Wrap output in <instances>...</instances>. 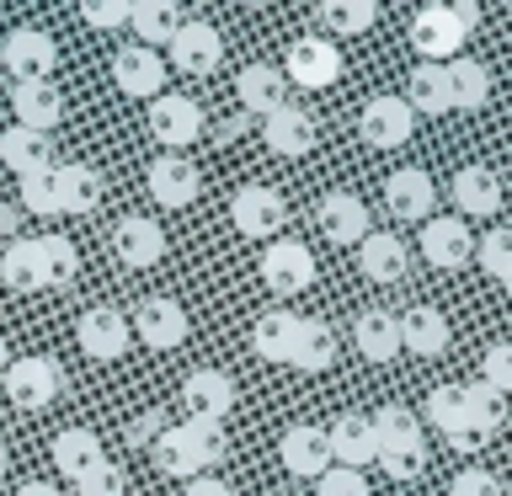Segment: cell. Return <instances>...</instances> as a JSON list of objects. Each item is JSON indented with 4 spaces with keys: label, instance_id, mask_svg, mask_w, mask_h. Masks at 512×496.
<instances>
[{
    "label": "cell",
    "instance_id": "obj_1",
    "mask_svg": "<svg viewBox=\"0 0 512 496\" xmlns=\"http://www.w3.org/2000/svg\"><path fill=\"white\" fill-rule=\"evenodd\" d=\"M0 384H6V395H11L16 411H43V406H54V395L64 384V368L54 358H43V352H27V358L6 363Z\"/></svg>",
    "mask_w": 512,
    "mask_h": 496
},
{
    "label": "cell",
    "instance_id": "obj_31",
    "mask_svg": "<svg viewBox=\"0 0 512 496\" xmlns=\"http://www.w3.org/2000/svg\"><path fill=\"white\" fill-rule=\"evenodd\" d=\"M443 70H448V102H454L459 112H475V107L491 102V70L480 59L459 54V59H448Z\"/></svg>",
    "mask_w": 512,
    "mask_h": 496
},
{
    "label": "cell",
    "instance_id": "obj_21",
    "mask_svg": "<svg viewBox=\"0 0 512 496\" xmlns=\"http://www.w3.org/2000/svg\"><path fill=\"white\" fill-rule=\"evenodd\" d=\"M224 54V38L214 32V22H182L171 38V64L182 75H208Z\"/></svg>",
    "mask_w": 512,
    "mask_h": 496
},
{
    "label": "cell",
    "instance_id": "obj_43",
    "mask_svg": "<svg viewBox=\"0 0 512 496\" xmlns=\"http://www.w3.org/2000/svg\"><path fill=\"white\" fill-rule=\"evenodd\" d=\"M475 262L486 267L491 283H512V235H507V224H496V230H486L475 240Z\"/></svg>",
    "mask_w": 512,
    "mask_h": 496
},
{
    "label": "cell",
    "instance_id": "obj_17",
    "mask_svg": "<svg viewBox=\"0 0 512 496\" xmlns=\"http://www.w3.org/2000/svg\"><path fill=\"white\" fill-rule=\"evenodd\" d=\"M54 192H59V214H96L107 198V182L86 160H70V166H54Z\"/></svg>",
    "mask_w": 512,
    "mask_h": 496
},
{
    "label": "cell",
    "instance_id": "obj_45",
    "mask_svg": "<svg viewBox=\"0 0 512 496\" xmlns=\"http://www.w3.org/2000/svg\"><path fill=\"white\" fill-rule=\"evenodd\" d=\"M75 491L80 496H128V480H123V470L112 459H102L96 470H86V475L75 480Z\"/></svg>",
    "mask_w": 512,
    "mask_h": 496
},
{
    "label": "cell",
    "instance_id": "obj_50",
    "mask_svg": "<svg viewBox=\"0 0 512 496\" xmlns=\"http://www.w3.org/2000/svg\"><path fill=\"white\" fill-rule=\"evenodd\" d=\"M448 496H502V480H496L491 470H459Z\"/></svg>",
    "mask_w": 512,
    "mask_h": 496
},
{
    "label": "cell",
    "instance_id": "obj_3",
    "mask_svg": "<svg viewBox=\"0 0 512 496\" xmlns=\"http://www.w3.org/2000/svg\"><path fill=\"white\" fill-rule=\"evenodd\" d=\"M230 219H235V230H240V235L267 240V235H278V230H283L288 203H283V192H278V187L246 182V187H240L235 198H230Z\"/></svg>",
    "mask_w": 512,
    "mask_h": 496
},
{
    "label": "cell",
    "instance_id": "obj_58",
    "mask_svg": "<svg viewBox=\"0 0 512 496\" xmlns=\"http://www.w3.org/2000/svg\"><path fill=\"white\" fill-rule=\"evenodd\" d=\"M6 363H11V342L0 336V374H6Z\"/></svg>",
    "mask_w": 512,
    "mask_h": 496
},
{
    "label": "cell",
    "instance_id": "obj_30",
    "mask_svg": "<svg viewBox=\"0 0 512 496\" xmlns=\"http://www.w3.org/2000/svg\"><path fill=\"white\" fill-rule=\"evenodd\" d=\"M336 358V336L326 320H315V315H299V326H294V352H288V363L299 368V374H320V368H331Z\"/></svg>",
    "mask_w": 512,
    "mask_h": 496
},
{
    "label": "cell",
    "instance_id": "obj_18",
    "mask_svg": "<svg viewBox=\"0 0 512 496\" xmlns=\"http://www.w3.org/2000/svg\"><path fill=\"white\" fill-rule=\"evenodd\" d=\"M112 251H118L123 267H155L160 256H166V230L144 214H128V219H118V230H112Z\"/></svg>",
    "mask_w": 512,
    "mask_h": 496
},
{
    "label": "cell",
    "instance_id": "obj_29",
    "mask_svg": "<svg viewBox=\"0 0 512 496\" xmlns=\"http://www.w3.org/2000/svg\"><path fill=\"white\" fill-rule=\"evenodd\" d=\"M11 107H16V128H32V134H48V128H59V118H64V96L48 86V80H38V86H16Z\"/></svg>",
    "mask_w": 512,
    "mask_h": 496
},
{
    "label": "cell",
    "instance_id": "obj_56",
    "mask_svg": "<svg viewBox=\"0 0 512 496\" xmlns=\"http://www.w3.org/2000/svg\"><path fill=\"white\" fill-rule=\"evenodd\" d=\"M16 224H22V214H16V203L0 198V235H16Z\"/></svg>",
    "mask_w": 512,
    "mask_h": 496
},
{
    "label": "cell",
    "instance_id": "obj_12",
    "mask_svg": "<svg viewBox=\"0 0 512 496\" xmlns=\"http://www.w3.org/2000/svg\"><path fill=\"white\" fill-rule=\"evenodd\" d=\"M182 400H187L192 422H224L235 411V379L219 374V368H198V374H187Z\"/></svg>",
    "mask_w": 512,
    "mask_h": 496
},
{
    "label": "cell",
    "instance_id": "obj_52",
    "mask_svg": "<svg viewBox=\"0 0 512 496\" xmlns=\"http://www.w3.org/2000/svg\"><path fill=\"white\" fill-rule=\"evenodd\" d=\"M160 427H166V411H144L128 422V448H150L160 438Z\"/></svg>",
    "mask_w": 512,
    "mask_h": 496
},
{
    "label": "cell",
    "instance_id": "obj_4",
    "mask_svg": "<svg viewBox=\"0 0 512 496\" xmlns=\"http://www.w3.org/2000/svg\"><path fill=\"white\" fill-rule=\"evenodd\" d=\"M336 70H342V54H336V43L326 38H294L288 43V54H283V80L288 86H304V91H320V86H331Z\"/></svg>",
    "mask_w": 512,
    "mask_h": 496
},
{
    "label": "cell",
    "instance_id": "obj_41",
    "mask_svg": "<svg viewBox=\"0 0 512 496\" xmlns=\"http://www.w3.org/2000/svg\"><path fill=\"white\" fill-rule=\"evenodd\" d=\"M315 16H320V27H326V32L352 38V32H368L379 22V6H374V0H326Z\"/></svg>",
    "mask_w": 512,
    "mask_h": 496
},
{
    "label": "cell",
    "instance_id": "obj_33",
    "mask_svg": "<svg viewBox=\"0 0 512 496\" xmlns=\"http://www.w3.org/2000/svg\"><path fill=\"white\" fill-rule=\"evenodd\" d=\"M459 406L475 438H496L507 427V395H496L491 384H459Z\"/></svg>",
    "mask_w": 512,
    "mask_h": 496
},
{
    "label": "cell",
    "instance_id": "obj_2",
    "mask_svg": "<svg viewBox=\"0 0 512 496\" xmlns=\"http://www.w3.org/2000/svg\"><path fill=\"white\" fill-rule=\"evenodd\" d=\"M54 64H59V48L38 27H16L0 38V70H11L16 86H38V80L54 75Z\"/></svg>",
    "mask_w": 512,
    "mask_h": 496
},
{
    "label": "cell",
    "instance_id": "obj_35",
    "mask_svg": "<svg viewBox=\"0 0 512 496\" xmlns=\"http://www.w3.org/2000/svg\"><path fill=\"white\" fill-rule=\"evenodd\" d=\"M32 262H38L43 288H64V283H75V272H80L75 240H64V235H38L32 240Z\"/></svg>",
    "mask_w": 512,
    "mask_h": 496
},
{
    "label": "cell",
    "instance_id": "obj_24",
    "mask_svg": "<svg viewBox=\"0 0 512 496\" xmlns=\"http://www.w3.org/2000/svg\"><path fill=\"white\" fill-rule=\"evenodd\" d=\"M454 208L470 219L496 214V208H502V176L491 166H459L454 171Z\"/></svg>",
    "mask_w": 512,
    "mask_h": 496
},
{
    "label": "cell",
    "instance_id": "obj_57",
    "mask_svg": "<svg viewBox=\"0 0 512 496\" xmlns=\"http://www.w3.org/2000/svg\"><path fill=\"white\" fill-rule=\"evenodd\" d=\"M16 496H59V486H48V480H27Z\"/></svg>",
    "mask_w": 512,
    "mask_h": 496
},
{
    "label": "cell",
    "instance_id": "obj_8",
    "mask_svg": "<svg viewBox=\"0 0 512 496\" xmlns=\"http://www.w3.org/2000/svg\"><path fill=\"white\" fill-rule=\"evenodd\" d=\"M262 283L283 299L304 294V288L315 283V256L304 251L299 240H278V246H267V256H262Z\"/></svg>",
    "mask_w": 512,
    "mask_h": 496
},
{
    "label": "cell",
    "instance_id": "obj_44",
    "mask_svg": "<svg viewBox=\"0 0 512 496\" xmlns=\"http://www.w3.org/2000/svg\"><path fill=\"white\" fill-rule=\"evenodd\" d=\"M22 214H59L54 171H32V176H22Z\"/></svg>",
    "mask_w": 512,
    "mask_h": 496
},
{
    "label": "cell",
    "instance_id": "obj_55",
    "mask_svg": "<svg viewBox=\"0 0 512 496\" xmlns=\"http://www.w3.org/2000/svg\"><path fill=\"white\" fill-rule=\"evenodd\" d=\"M187 496H235V491L224 486V480H214V475H198V480L187 486Z\"/></svg>",
    "mask_w": 512,
    "mask_h": 496
},
{
    "label": "cell",
    "instance_id": "obj_40",
    "mask_svg": "<svg viewBox=\"0 0 512 496\" xmlns=\"http://www.w3.org/2000/svg\"><path fill=\"white\" fill-rule=\"evenodd\" d=\"M368 427H374V448H411L422 443V422H416L411 406H379L368 416Z\"/></svg>",
    "mask_w": 512,
    "mask_h": 496
},
{
    "label": "cell",
    "instance_id": "obj_19",
    "mask_svg": "<svg viewBox=\"0 0 512 496\" xmlns=\"http://www.w3.org/2000/svg\"><path fill=\"white\" fill-rule=\"evenodd\" d=\"M198 187H203V176H198V166H192L187 155L150 160V198L160 208H187L192 198H198Z\"/></svg>",
    "mask_w": 512,
    "mask_h": 496
},
{
    "label": "cell",
    "instance_id": "obj_10",
    "mask_svg": "<svg viewBox=\"0 0 512 496\" xmlns=\"http://www.w3.org/2000/svg\"><path fill=\"white\" fill-rule=\"evenodd\" d=\"M411 128H416V112L400 102V96H374V102L363 107V118H358V134H363V144H374V150L406 144Z\"/></svg>",
    "mask_w": 512,
    "mask_h": 496
},
{
    "label": "cell",
    "instance_id": "obj_37",
    "mask_svg": "<svg viewBox=\"0 0 512 496\" xmlns=\"http://www.w3.org/2000/svg\"><path fill=\"white\" fill-rule=\"evenodd\" d=\"M294 326H299V315H288V310H267V315L251 326V347H256V358H267V363H288V352H294Z\"/></svg>",
    "mask_w": 512,
    "mask_h": 496
},
{
    "label": "cell",
    "instance_id": "obj_11",
    "mask_svg": "<svg viewBox=\"0 0 512 496\" xmlns=\"http://www.w3.org/2000/svg\"><path fill=\"white\" fill-rule=\"evenodd\" d=\"M422 256H427L432 267H443V272L464 267V262L475 256L470 224H464L459 214H438V219H427V224H422Z\"/></svg>",
    "mask_w": 512,
    "mask_h": 496
},
{
    "label": "cell",
    "instance_id": "obj_46",
    "mask_svg": "<svg viewBox=\"0 0 512 496\" xmlns=\"http://www.w3.org/2000/svg\"><path fill=\"white\" fill-rule=\"evenodd\" d=\"M384 464V475H395V480H416L427 470V448L422 443H411V448H379L374 454Z\"/></svg>",
    "mask_w": 512,
    "mask_h": 496
},
{
    "label": "cell",
    "instance_id": "obj_7",
    "mask_svg": "<svg viewBox=\"0 0 512 496\" xmlns=\"http://www.w3.org/2000/svg\"><path fill=\"white\" fill-rule=\"evenodd\" d=\"M411 48L422 54V64H448V59H459L464 32H459L454 16H448V6H427V11L411 16Z\"/></svg>",
    "mask_w": 512,
    "mask_h": 496
},
{
    "label": "cell",
    "instance_id": "obj_59",
    "mask_svg": "<svg viewBox=\"0 0 512 496\" xmlns=\"http://www.w3.org/2000/svg\"><path fill=\"white\" fill-rule=\"evenodd\" d=\"M6 470H11V454H6V443H0V480H6Z\"/></svg>",
    "mask_w": 512,
    "mask_h": 496
},
{
    "label": "cell",
    "instance_id": "obj_26",
    "mask_svg": "<svg viewBox=\"0 0 512 496\" xmlns=\"http://www.w3.org/2000/svg\"><path fill=\"white\" fill-rule=\"evenodd\" d=\"M320 230H326L336 246H358L368 235L363 198H352V192H326V198H320Z\"/></svg>",
    "mask_w": 512,
    "mask_h": 496
},
{
    "label": "cell",
    "instance_id": "obj_16",
    "mask_svg": "<svg viewBox=\"0 0 512 496\" xmlns=\"http://www.w3.org/2000/svg\"><path fill=\"white\" fill-rule=\"evenodd\" d=\"M326 448H331V464H342V470H363V464H374V427H368V416L358 411H342L336 422L326 427Z\"/></svg>",
    "mask_w": 512,
    "mask_h": 496
},
{
    "label": "cell",
    "instance_id": "obj_54",
    "mask_svg": "<svg viewBox=\"0 0 512 496\" xmlns=\"http://www.w3.org/2000/svg\"><path fill=\"white\" fill-rule=\"evenodd\" d=\"M246 128H251V118H246V112H240V118H224V123L214 128V139H219V144H235L240 134H246Z\"/></svg>",
    "mask_w": 512,
    "mask_h": 496
},
{
    "label": "cell",
    "instance_id": "obj_15",
    "mask_svg": "<svg viewBox=\"0 0 512 496\" xmlns=\"http://www.w3.org/2000/svg\"><path fill=\"white\" fill-rule=\"evenodd\" d=\"M75 342L86 347V358L112 363V358L128 352V320L118 310H107V304H96V310H86L75 320Z\"/></svg>",
    "mask_w": 512,
    "mask_h": 496
},
{
    "label": "cell",
    "instance_id": "obj_38",
    "mask_svg": "<svg viewBox=\"0 0 512 496\" xmlns=\"http://www.w3.org/2000/svg\"><path fill=\"white\" fill-rule=\"evenodd\" d=\"M427 416H432V427H443V438L454 443V448H470L480 443L470 422H464V406H459V384H438V390L427 395Z\"/></svg>",
    "mask_w": 512,
    "mask_h": 496
},
{
    "label": "cell",
    "instance_id": "obj_48",
    "mask_svg": "<svg viewBox=\"0 0 512 496\" xmlns=\"http://www.w3.org/2000/svg\"><path fill=\"white\" fill-rule=\"evenodd\" d=\"M315 496H368V480H363V470H342V464H331V470L315 480Z\"/></svg>",
    "mask_w": 512,
    "mask_h": 496
},
{
    "label": "cell",
    "instance_id": "obj_34",
    "mask_svg": "<svg viewBox=\"0 0 512 496\" xmlns=\"http://www.w3.org/2000/svg\"><path fill=\"white\" fill-rule=\"evenodd\" d=\"M400 102H406L411 112H427V118H443V112H454V102H448V70H443V64H416Z\"/></svg>",
    "mask_w": 512,
    "mask_h": 496
},
{
    "label": "cell",
    "instance_id": "obj_20",
    "mask_svg": "<svg viewBox=\"0 0 512 496\" xmlns=\"http://www.w3.org/2000/svg\"><path fill=\"white\" fill-rule=\"evenodd\" d=\"M384 203H390L395 219L427 224L432 203H438V187H432V176H427L422 166H406V171H395L390 182H384Z\"/></svg>",
    "mask_w": 512,
    "mask_h": 496
},
{
    "label": "cell",
    "instance_id": "obj_49",
    "mask_svg": "<svg viewBox=\"0 0 512 496\" xmlns=\"http://www.w3.org/2000/svg\"><path fill=\"white\" fill-rule=\"evenodd\" d=\"M480 384H491L496 395L512 390V347H507V342H496V347L486 352V379H480Z\"/></svg>",
    "mask_w": 512,
    "mask_h": 496
},
{
    "label": "cell",
    "instance_id": "obj_51",
    "mask_svg": "<svg viewBox=\"0 0 512 496\" xmlns=\"http://www.w3.org/2000/svg\"><path fill=\"white\" fill-rule=\"evenodd\" d=\"M128 11H134L128 0H91V6L80 11V16H86V27H102V32H107V27H123Z\"/></svg>",
    "mask_w": 512,
    "mask_h": 496
},
{
    "label": "cell",
    "instance_id": "obj_27",
    "mask_svg": "<svg viewBox=\"0 0 512 496\" xmlns=\"http://www.w3.org/2000/svg\"><path fill=\"white\" fill-rule=\"evenodd\" d=\"M400 326V347L416 352V358H438V352H448V320L443 310H432V304H416L411 315L395 320Z\"/></svg>",
    "mask_w": 512,
    "mask_h": 496
},
{
    "label": "cell",
    "instance_id": "obj_6",
    "mask_svg": "<svg viewBox=\"0 0 512 496\" xmlns=\"http://www.w3.org/2000/svg\"><path fill=\"white\" fill-rule=\"evenodd\" d=\"M112 86H118L123 96H144V102H155L160 86H166V59L155 54V48H118L112 54Z\"/></svg>",
    "mask_w": 512,
    "mask_h": 496
},
{
    "label": "cell",
    "instance_id": "obj_13",
    "mask_svg": "<svg viewBox=\"0 0 512 496\" xmlns=\"http://www.w3.org/2000/svg\"><path fill=\"white\" fill-rule=\"evenodd\" d=\"M278 459H283V470L288 475H310L320 480L331 470V448H326V427H310V422H294L283 432V443H278Z\"/></svg>",
    "mask_w": 512,
    "mask_h": 496
},
{
    "label": "cell",
    "instance_id": "obj_5",
    "mask_svg": "<svg viewBox=\"0 0 512 496\" xmlns=\"http://www.w3.org/2000/svg\"><path fill=\"white\" fill-rule=\"evenodd\" d=\"M150 134L166 144V155L187 150V144L203 134V107L192 102V96H166V91H160L150 102Z\"/></svg>",
    "mask_w": 512,
    "mask_h": 496
},
{
    "label": "cell",
    "instance_id": "obj_9",
    "mask_svg": "<svg viewBox=\"0 0 512 496\" xmlns=\"http://www.w3.org/2000/svg\"><path fill=\"white\" fill-rule=\"evenodd\" d=\"M134 331H139V342L155 347V352L182 347L187 342V310L171 294H155V299H144L134 310Z\"/></svg>",
    "mask_w": 512,
    "mask_h": 496
},
{
    "label": "cell",
    "instance_id": "obj_22",
    "mask_svg": "<svg viewBox=\"0 0 512 496\" xmlns=\"http://www.w3.org/2000/svg\"><path fill=\"white\" fill-rule=\"evenodd\" d=\"M235 91H240L246 118H267V112H278L288 102V80L278 75V64H246L235 75Z\"/></svg>",
    "mask_w": 512,
    "mask_h": 496
},
{
    "label": "cell",
    "instance_id": "obj_25",
    "mask_svg": "<svg viewBox=\"0 0 512 496\" xmlns=\"http://www.w3.org/2000/svg\"><path fill=\"white\" fill-rule=\"evenodd\" d=\"M358 267H363V278H368V283H400V278H406V267H411L406 240L374 235V230H368V235L358 240Z\"/></svg>",
    "mask_w": 512,
    "mask_h": 496
},
{
    "label": "cell",
    "instance_id": "obj_23",
    "mask_svg": "<svg viewBox=\"0 0 512 496\" xmlns=\"http://www.w3.org/2000/svg\"><path fill=\"white\" fill-rule=\"evenodd\" d=\"M150 454H155V470L160 475H171V480H198L203 475V459H198V443H192V432L187 422L182 427H160V438L150 443Z\"/></svg>",
    "mask_w": 512,
    "mask_h": 496
},
{
    "label": "cell",
    "instance_id": "obj_53",
    "mask_svg": "<svg viewBox=\"0 0 512 496\" xmlns=\"http://www.w3.org/2000/svg\"><path fill=\"white\" fill-rule=\"evenodd\" d=\"M448 16L459 22V32H464V38H470V32L480 27V6H475V0H454V6H448Z\"/></svg>",
    "mask_w": 512,
    "mask_h": 496
},
{
    "label": "cell",
    "instance_id": "obj_42",
    "mask_svg": "<svg viewBox=\"0 0 512 496\" xmlns=\"http://www.w3.org/2000/svg\"><path fill=\"white\" fill-rule=\"evenodd\" d=\"M0 283L16 288V294H38V262H32V240H11L0 251Z\"/></svg>",
    "mask_w": 512,
    "mask_h": 496
},
{
    "label": "cell",
    "instance_id": "obj_39",
    "mask_svg": "<svg viewBox=\"0 0 512 496\" xmlns=\"http://www.w3.org/2000/svg\"><path fill=\"white\" fill-rule=\"evenodd\" d=\"M128 22H134V32L144 38V48H150V43H171L187 16H182L176 0H139V6L128 11Z\"/></svg>",
    "mask_w": 512,
    "mask_h": 496
},
{
    "label": "cell",
    "instance_id": "obj_28",
    "mask_svg": "<svg viewBox=\"0 0 512 496\" xmlns=\"http://www.w3.org/2000/svg\"><path fill=\"white\" fill-rule=\"evenodd\" d=\"M0 160H6V171H16V176L54 171V139L32 134V128H6V134H0Z\"/></svg>",
    "mask_w": 512,
    "mask_h": 496
},
{
    "label": "cell",
    "instance_id": "obj_14",
    "mask_svg": "<svg viewBox=\"0 0 512 496\" xmlns=\"http://www.w3.org/2000/svg\"><path fill=\"white\" fill-rule=\"evenodd\" d=\"M262 139H267V150H272V155L299 160V155H310V150H315V118H310L304 107L283 102L278 112H267V118H262Z\"/></svg>",
    "mask_w": 512,
    "mask_h": 496
},
{
    "label": "cell",
    "instance_id": "obj_47",
    "mask_svg": "<svg viewBox=\"0 0 512 496\" xmlns=\"http://www.w3.org/2000/svg\"><path fill=\"white\" fill-rule=\"evenodd\" d=\"M187 432H192V443H198L203 470H214V464L230 454V443H224V427H219V422H187Z\"/></svg>",
    "mask_w": 512,
    "mask_h": 496
},
{
    "label": "cell",
    "instance_id": "obj_36",
    "mask_svg": "<svg viewBox=\"0 0 512 496\" xmlns=\"http://www.w3.org/2000/svg\"><path fill=\"white\" fill-rule=\"evenodd\" d=\"M352 342H358V352L368 363H390L400 352V326L390 310H363L358 326H352Z\"/></svg>",
    "mask_w": 512,
    "mask_h": 496
},
{
    "label": "cell",
    "instance_id": "obj_32",
    "mask_svg": "<svg viewBox=\"0 0 512 496\" xmlns=\"http://www.w3.org/2000/svg\"><path fill=\"white\" fill-rule=\"evenodd\" d=\"M102 459H107V448H102V438H96L91 427H64L54 438V464L64 470V480H80L86 470H96Z\"/></svg>",
    "mask_w": 512,
    "mask_h": 496
}]
</instances>
